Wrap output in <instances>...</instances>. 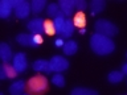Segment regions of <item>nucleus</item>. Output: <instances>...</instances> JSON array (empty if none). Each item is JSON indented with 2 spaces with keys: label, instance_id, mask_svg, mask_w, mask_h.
I'll return each mask as SVG.
<instances>
[{
  "label": "nucleus",
  "instance_id": "obj_20",
  "mask_svg": "<svg viewBox=\"0 0 127 95\" xmlns=\"http://www.w3.org/2000/svg\"><path fill=\"white\" fill-rule=\"evenodd\" d=\"M53 23H54L56 30H57V34L62 36V33H64V29H65L66 17H56V19L53 20Z\"/></svg>",
  "mask_w": 127,
  "mask_h": 95
},
{
  "label": "nucleus",
  "instance_id": "obj_31",
  "mask_svg": "<svg viewBox=\"0 0 127 95\" xmlns=\"http://www.w3.org/2000/svg\"><path fill=\"white\" fill-rule=\"evenodd\" d=\"M79 33H81V34H85V33H86V29H85V28H82V29H79Z\"/></svg>",
  "mask_w": 127,
  "mask_h": 95
},
{
  "label": "nucleus",
  "instance_id": "obj_25",
  "mask_svg": "<svg viewBox=\"0 0 127 95\" xmlns=\"http://www.w3.org/2000/svg\"><path fill=\"white\" fill-rule=\"evenodd\" d=\"M4 67H5V73L8 78H16L17 77V71L13 67V65H9V63H4Z\"/></svg>",
  "mask_w": 127,
  "mask_h": 95
},
{
  "label": "nucleus",
  "instance_id": "obj_11",
  "mask_svg": "<svg viewBox=\"0 0 127 95\" xmlns=\"http://www.w3.org/2000/svg\"><path fill=\"white\" fill-rule=\"evenodd\" d=\"M58 5H60V9L65 13V17H69V16L73 15V11H74L73 0H60Z\"/></svg>",
  "mask_w": 127,
  "mask_h": 95
},
{
  "label": "nucleus",
  "instance_id": "obj_16",
  "mask_svg": "<svg viewBox=\"0 0 127 95\" xmlns=\"http://www.w3.org/2000/svg\"><path fill=\"white\" fill-rule=\"evenodd\" d=\"M73 24H74V26L79 28V29L85 28V25H86V16H85V13H83V12H77V13L74 15Z\"/></svg>",
  "mask_w": 127,
  "mask_h": 95
},
{
  "label": "nucleus",
  "instance_id": "obj_9",
  "mask_svg": "<svg viewBox=\"0 0 127 95\" xmlns=\"http://www.w3.org/2000/svg\"><path fill=\"white\" fill-rule=\"evenodd\" d=\"M15 55L12 54V49L11 46L5 42H1L0 44V58L4 63H9L11 59H13Z\"/></svg>",
  "mask_w": 127,
  "mask_h": 95
},
{
  "label": "nucleus",
  "instance_id": "obj_23",
  "mask_svg": "<svg viewBox=\"0 0 127 95\" xmlns=\"http://www.w3.org/2000/svg\"><path fill=\"white\" fill-rule=\"evenodd\" d=\"M16 41L17 44L23 46H31V34H27V33H20L16 36Z\"/></svg>",
  "mask_w": 127,
  "mask_h": 95
},
{
  "label": "nucleus",
  "instance_id": "obj_24",
  "mask_svg": "<svg viewBox=\"0 0 127 95\" xmlns=\"http://www.w3.org/2000/svg\"><path fill=\"white\" fill-rule=\"evenodd\" d=\"M52 82H53L54 86L57 87H64L65 86V78L61 73H56L53 77H52Z\"/></svg>",
  "mask_w": 127,
  "mask_h": 95
},
{
  "label": "nucleus",
  "instance_id": "obj_2",
  "mask_svg": "<svg viewBox=\"0 0 127 95\" xmlns=\"http://www.w3.org/2000/svg\"><path fill=\"white\" fill-rule=\"evenodd\" d=\"M48 89V79L44 75H36L28 81V90L33 95H41Z\"/></svg>",
  "mask_w": 127,
  "mask_h": 95
},
{
  "label": "nucleus",
  "instance_id": "obj_14",
  "mask_svg": "<svg viewBox=\"0 0 127 95\" xmlns=\"http://www.w3.org/2000/svg\"><path fill=\"white\" fill-rule=\"evenodd\" d=\"M106 7V3L103 1V0H93V1L90 3V11H91V15H98L101 13V12L105 9Z\"/></svg>",
  "mask_w": 127,
  "mask_h": 95
},
{
  "label": "nucleus",
  "instance_id": "obj_12",
  "mask_svg": "<svg viewBox=\"0 0 127 95\" xmlns=\"http://www.w3.org/2000/svg\"><path fill=\"white\" fill-rule=\"evenodd\" d=\"M9 94L11 95H23L24 90H25V82L24 81H16L9 86Z\"/></svg>",
  "mask_w": 127,
  "mask_h": 95
},
{
  "label": "nucleus",
  "instance_id": "obj_21",
  "mask_svg": "<svg viewBox=\"0 0 127 95\" xmlns=\"http://www.w3.org/2000/svg\"><path fill=\"white\" fill-rule=\"evenodd\" d=\"M61 11L60 9V5H58V3H50L49 5L46 7V13L49 17H53V20L57 17V15H58V12Z\"/></svg>",
  "mask_w": 127,
  "mask_h": 95
},
{
  "label": "nucleus",
  "instance_id": "obj_1",
  "mask_svg": "<svg viewBox=\"0 0 127 95\" xmlns=\"http://www.w3.org/2000/svg\"><path fill=\"white\" fill-rule=\"evenodd\" d=\"M90 48L95 54L98 55H107L111 54L115 49V44L110 37L94 33L90 37Z\"/></svg>",
  "mask_w": 127,
  "mask_h": 95
},
{
  "label": "nucleus",
  "instance_id": "obj_13",
  "mask_svg": "<svg viewBox=\"0 0 127 95\" xmlns=\"http://www.w3.org/2000/svg\"><path fill=\"white\" fill-rule=\"evenodd\" d=\"M62 49H64V54L74 55L78 50V44H77V41H74V40H69V41L65 42V45H64Z\"/></svg>",
  "mask_w": 127,
  "mask_h": 95
},
{
  "label": "nucleus",
  "instance_id": "obj_29",
  "mask_svg": "<svg viewBox=\"0 0 127 95\" xmlns=\"http://www.w3.org/2000/svg\"><path fill=\"white\" fill-rule=\"evenodd\" d=\"M54 45L57 48H64V45H65V41H64V38H57L54 41Z\"/></svg>",
  "mask_w": 127,
  "mask_h": 95
},
{
  "label": "nucleus",
  "instance_id": "obj_30",
  "mask_svg": "<svg viewBox=\"0 0 127 95\" xmlns=\"http://www.w3.org/2000/svg\"><path fill=\"white\" fill-rule=\"evenodd\" d=\"M121 71H122V73L125 74V75H127V62L122 66V70H121Z\"/></svg>",
  "mask_w": 127,
  "mask_h": 95
},
{
  "label": "nucleus",
  "instance_id": "obj_15",
  "mask_svg": "<svg viewBox=\"0 0 127 95\" xmlns=\"http://www.w3.org/2000/svg\"><path fill=\"white\" fill-rule=\"evenodd\" d=\"M123 78H125V74L122 73V71H118V70H114V71H110L109 75H107V81L110 83H119L123 81Z\"/></svg>",
  "mask_w": 127,
  "mask_h": 95
},
{
  "label": "nucleus",
  "instance_id": "obj_19",
  "mask_svg": "<svg viewBox=\"0 0 127 95\" xmlns=\"http://www.w3.org/2000/svg\"><path fill=\"white\" fill-rule=\"evenodd\" d=\"M74 24H73V20H70V19H66V23H65V29H64V33L61 37L64 38H69L71 34H73V32H74Z\"/></svg>",
  "mask_w": 127,
  "mask_h": 95
},
{
  "label": "nucleus",
  "instance_id": "obj_3",
  "mask_svg": "<svg viewBox=\"0 0 127 95\" xmlns=\"http://www.w3.org/2000/svg\"><path fill=\"white\" fill-rule=\"evenodd\" d=\"M95 33L106 36V37H113L118 33V28L115 24H113L111 21L106 19H99L95 21Z\"/></svg>",
  "mask_w": 127,
  "mask_h": 95
},
{
  "label": "nucleus",
  "instance_id": "obj_22",
  "mask_svg": "<svg viewBox=\"0 0 127 95\" xmlns=\"http://www.w3.org/2000/svg\"><path fill=\"white\" fill-rule=\"evenodd\" d=\"M44 33H46L48 36L57 34V30H56L54 23L52 21V20H45V23H44Z\"/></svg>",
  "mask_w": 127,
  "mask_h": 95
},
{
  "label": "nucleus",
  "instance_id": "obj_32",
  "mask_svg": "<svg viewBox=\"0 0 127 95\" xmlns=\"http://www.w3.org/2000/svg\"><path fill=\"white\" fill-rule=\"evenodd\" d=\"M23 95H29V94H23Z\"/></svg>",
  "mask_w": 127,
  "mask_h": 95
},
{
  "label": "nucleus",
  "instance_id": "obj_6",
  "mask_svg": "<svg viewBox=\"0 0 127 95\" xmlns=\"http://www.w3.org/2000/svg\"><path fill=\"white\" fill-rule=\"evenodd\" d=\"M13 12H15V15L17 19H27L28 16H29V13L32 12L31 3L25 1V0H19V3H17V5H16Z\"/></svg>",
  "mask_w": 127,
  "mask_h": 95
},
{
  "label": "nucleus",
  "instance_id": "obj_27",
  "mask_svg": "<svg viewBox=\"0 0 127 95\" xmlns=\"http://www.w3.org/2000/svg\"><path fill=\"white\" fill-rule=\"evenodd\" d=\"M73 5H74L75 9L82 12V11H85L87 8V3L85 1V0H73Z\"/></svg>",
  "mask_w": 127,
  "mask_h": 95
},
{
  "label": "nucleus",
  "instance_id": "obj_4",
  "mask_svg": "<svg viewBox=\"0 0 127 95\" xmlns=\"http://www.w3.org/2000/svg\"><path fill=\"white\" fill-rule=\"evenodd\" d=\"M50 63V69L54 73H62L69 69V61L66 58H64L62 55H54L49 59Z\"/></svg>",
  "mask_w": 127,
  "mask_h": 95
},
{
  "label": "nucleus",
  "instance_id": "obj_26",
  "mask_svg": "<svg viewBox=\"0 0 127 95\" xmlns=\"http://www.w3.org/2000/svg\"><path fill=\"white\" fill-rule=\"evenodd\" d=\"M42 44V36L41 34H31V46L37 48Z\"/></svg>",
  "mask_w": 127,
  "mask_h": 95
},
{
  "label": "nucleus",
  "instance_id": "obj_7",
  "mask_svg": "<svg viewBox=\"0 0 127 95\" xmlns=\"http://www.w3.org/2000/svg\"><path fill=\"white\" fill-rule=\"evenodd\" d=\"M44 23H45V20L36 17V19H32L31 21H28L27 28L29 29L32 34H41L44 32Z\"/></svg>",
  "mask_w": 127,
  "mask_h": 95
},
{
  "label": "nucleus",
  "instance_id": "obj_18",
  "mask_svg": "<svg viewBox=\"0 0 127 95\" xmlns=\"http://www.w3.org/2000/svg\"><path fill=\"white\" fill-rule=\"evenodd\" d=\"M70 95H98V93L95 90L91 89H83V87H75L71 90Z\"/></svg>",
  "mask_w": 127,
  "mask_h": 95
},
{
  "label": "nucleus",
  "instance_id": "obj_5",
  "mask_svg": "<svg viewBox=\"0 0 127 95\" xmlns=\"http://www.w3.org/2000/svg\"><path fill=\"white\" fill-rule=\"evenodd\" d=\"M12 65H13V67L16 69L17 73H24L28 67V59H27L25 53L20 51V53L15 54L13 59H12Z\"/></svg>",
  "mask_w": 127,
  "mask_h": 95
},
{
  "label": "nucleus",
  "instance_id": "obj_33",
  "mask_svg": "<svg viewBox=\"0 0 127 95\" xmlns=\"http://www.w3.org/2000/svg\"><path fill=\"white\" fill-rule=\"evenodd\" d=\"M126 57H127V53H126Z\"/></svg>",
  "mask_w": 127,
  "mask_h": 95
},
{
  "label": "nucleus",
  "instance_id": "obj_8",
  "mask_svg": "<svg viewBox=\"0 0 127 95\" xmlns=\"http://www.w3.org/2000/svg\"><path fill=\"white\" fill-rule=\"evenodd\" d=\"M32 69L34 71H37V73H53L50 69V63L49 61H46V59H37V61L33 62V65H32Z\"/></svg>",
  "mask_w": 127,
  "mask_h": 95
},
{
  "label": "nucleus",
  "instance_id": "obj_17",
  "mask_svg": "<svg viewBox=\"0 0 127 95\" xmlns=\"http://www.w3.org/2000/svg\"><path fill=\"white\" fill-rule=\"evenodd\" d=\"M45 7H48L45 0H32L31 1V9L33 13H40V12H42V9Z\"/></svg>",
  "mask_w": 127,
  "mask_h": 95
},
{
  "label": "nucleus",
  "instance_id": "obj_10",
  "mask_svg": "<svg viewBox=\"0 0 127 95\" xmlns=\"http://www.w3.org/2000/svg\"><path fill=\"white\" fill-rule=\"evenodd\" d=\"M12 11H15V9L11 4V0H1L0 1V17L1 19L9 17Z\"/></svg>",
  "mask_w": 127,
  "mask_h": 95
},
{
  "label": "nucleus",
  "instance_id": "obj_28",
  "mask_svg": "<svg viewBox=\"0 0 127 95\" xmlns=\"http://www.w3.org/2000/svg\"><path fill=\"white\" fill-rule=\"evenodd\" d=\"M7 73H5V67H4V63L0 67V79H7Z\"/></svg>",
  "mask_w": 127,
  "mask_h": 95
}]
</instances>
